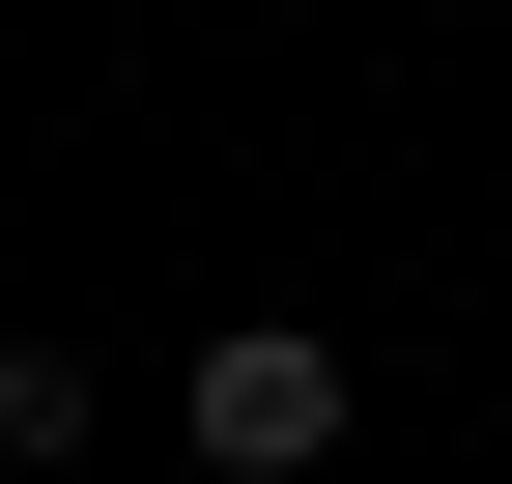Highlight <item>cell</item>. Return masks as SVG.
Here are the masks:
<instances>
[{
	"label": "cell",
	"instance_id": "6da1fadb",
	"mask_svg": "<svg viewBox=\"0 0 512 484\" xmlns=\"http://www.w3.org/2000/svg\"><path fill=\"white\" fill-rule=\"evenodd\" d=\"M171 428H200V484H313V456H342V342H313V314H228Z\"/></svg>",
	"mask_w": 512,
	"mask_h": 484
}]
</instances>
